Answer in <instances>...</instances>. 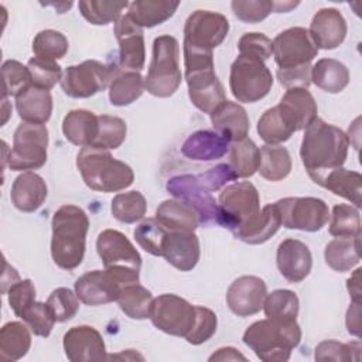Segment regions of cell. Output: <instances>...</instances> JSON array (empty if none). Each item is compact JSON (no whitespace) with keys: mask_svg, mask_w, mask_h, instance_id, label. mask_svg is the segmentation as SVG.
<instances>
[{"mask_svg":"<svg viewBox=\"0 0 362 362\" xmlns=\"http://www.w3.org/2000/svg\"><path fill=\"white\" fill-rule=\"evenodd\" d=\"M324 257L332 270L349 272L361 262V236L332 239L325 246Z\"/></svg>","mask_w":362,"mask_h":362,"instance_id":"cell-35","label":"cell"},{"mask_svg":"<svg viewBox=\"0 0 362 362\" xmlns=\"http://www.w3.org/2000/svg\"><path fill=\"white\" fill-rule=\"evenodd\" d=\"M195 305L175 294H161L153 300L150 320L160 331L185 338L195 324Z\"/></svg>","mask_w":362,"mask_h":362,"instance_id":"cell-11","label":"cell"},{"mask_svg":"<svg viewBox=\"0 0 362 362\" xmlns=\"http://www.w3.org/2000/svg\"><path fill=\"white\" fill-rule=\"evenodd\" d=\"M219 225L232 232L260 211V197L249 181H238L226 185L218 197Z\"/></svg>","mask_w":362,"mask_h":362,"instance_id":"cell-10","label":"cell"},{"mask_svg":"<svg viewBox=\"0 0 362 362\" xmlns=\"http://www.w3.org/2000/svg\"><path fill=\"white\" fill-rule=\"evenodd\" d=\"M311 82L328 93H339L349 83V71L337 59L322 58L311 66Z\"/></svg>","mask_w":362,"mask_h":362,"instance_id":"cell-34","label":"cell"},{"mask_svg":"<svg viewBox=\"0 0 362 362\" xmlns=\"http://www.w3.org/2000/svg\"><path fill=\"white\" fill-rule=\"evenodd\" d=\"M329 233L335 238L361 236V216L358 208L348 204H339L332 208Z\"/></svg>","mask_w":362,"mask_h":362,"instance_id":"cell-45","label":"cell"},{"mask_svg":"<svg viewBox=\"0 0 362 362\" xmlns=\"http://www.w3.org/2000/svg\"><path fill=\"white\" fill-rule=\"evenodd\" d=\"M64 351L71 362H98L107 359L100 332L90 325H76L64 334Z\"/></svg>","mask_w":362,"mask_h":362,"instance_id":"cell-18","label":"cell"},{"mask_svg":"<svg viewBox=\"0 0 362 362\" xmlns=\"http://www.w3.org/2000/svg\"><path fill=\"white\" fill-rule=\"evenodd\" d=\"M229 86L238 102L255 103L270 92L273 76L263 61L239 55L230 65Z\"/></svg>","mask_w":362,"mask_h":362,"instance_id":"cell-8","label":"cell"},{"mask_svg":"<svg viewBox=\"0 0 362 362\" xmlns=\"http://www.w3.org/2000/svg\"><path fill=\"white\" fill-rule=\"evenodd\" d=\"M311 180L322 188L334 192L338 197L348 199L355 208L362 202V175L358 171H351L342 167L308 174Z\"/></svg>","mask_w":362,"mask_h":362,"instance_id":"cell-24","label":"cell"},{"mask_svg":"<svg viewBox=\"0 0 362 362\" xmlns=\"http://www.w3.org/2000/svg\"><path fill=\"white\" fill-rule=\"evenodd\" d=\"M308 34L318 49H334L346 37V21L339 10L334 7L321 8L314 14Z\"/></svg>","mask_w":362,"mask_h":362,"instance_id":"cell-22","label":"cell"},{"mask_svg":"<svg viewBox=\"0 0 362 362\" xmlns=\"http://www.w3.org/2000/svg\"><path fill=\"white\" fill-rule=\"evenodd\" d=\"M185 81L192 105L204 113H214L226 102L225 89L215 74L212 51L184 45Z\"/></svg>","mask_w":362,"mask_h":362,"instance_id":"cell-4","label":"cell"},{"mask_svg":"<svg viewBox=\"0 0 362 362\" xmlns=\"http://www.w3.org/2000/svg\"><path fill=\"white\" fill-rule=\"evenodd\" d=\"M96 250L105 269L126 267L140 272V253L127 239V236L116 229H105L98 235Z\"/></svg>","mask_w":362,"mask_h":362,"instance_id":"cell-17","label":"cell"},{"mask_svg":"<svg viewBox=\"0 0 362 362\" xmlns=\"http://www.w3.org/2000/svg\"><path fill=\"white\" fill-rule=\"evenodd\" d=\"M144 92V79L136 71L119 72L109 85V100L113 106H129Z\"/></svg>","mask_w":362,"mask_h":362,"instance_id":"cell-39","label":"cell"},{"mask_svg":"<svg viewBox=\"0 0 362 362\" xmlns=\"http://www.w3.org/2000/svg\"><path fill=\"white\" fill-rule=\"evenodd\" d=\"M31 329L27 324L10 321L0 329V359L14 362L25 356L31 346Z\"/></svg>","mask_w":362,"mask_h":362,"instance_id":"cell-36","label":"cell"},{"mask_svg":"<svg viewBox=\"0 0 362 362\" xmlns=\"http://www.w3.org/2000/svg\"><path fill=\"white\" fill-rule=\"evenodd\" d=\"M168 230L156 218H147L136 226L133 235L143 250L153 256H161L163 240Z\"/></svg>","mask_w":362,"mask_h":362,"instance_id":"cell-49","label":"cell"},{"mask_svg":"<svg viewBox=\"0 0 362 362\" xmlns=\"http://www.w3.org/2000/svg\"><path fill=\"white\" fill-rule=\"evenodd\" d=\"M99 120V132L92 144V147L103 148V150H115L119 148L127 133L126 122L117 116L100 115L98 116Z\"/></svg>","mask_w":362,"mask_h":362,"instance_id":"cell-46","label":"cell"},{"mask_svg":"<svg viewBox=\"0 0 362 362\" xmlns=\"http://www.w3.org/2000/svg\"><path fill=\"white\" fill-rule=\"evenodd\" d=\"M3 96L17 98L20 93L33 86L31 75L27 66L14 59H7L1 65Z\"/></svg>","mask_w":362,"mask_h":362,"instance_id":"cell-48","label":"cell"},{"mask_svg":"<svg viewBox=\"0 0 362 362\" xmlns=\"http://www.w3.org/2000/svg\"><path fill=\"white\" fill-rule=\"evenodd\" d=\"M18 318H21L28 325L34 335L44 338H47L51 334L54 324L57 322L47 303L40 301H34L28 307H25L20 313Z\"/></svg>","mask_w":362,"mask_h":362,"instance_id":"cell-50","label":"cell"},{"mask_svg":"<svg viewBox=\"0 0 362 362\" xmlns=\"http://www.w3.org/2000/svg\"><path fill=\"white\" fill-rule=\"evenodd\" d=\"M281 226L280 212L276 204L264 205L257 215L233 230V235L245 243L260 245L267 242Z\"/></svg>","mask_w":362,"mask_h":362,"instance_id":"cell-27","label":"cell"},{"mask_svg":"<svg viewBox=\"0 0 362 362\" xmlns=\"http://www.w3.org/2000/svg\"><path fill=\"white\" fill-rule=\"evenodd\" d=\"M180 45L173 35H158L153 41V57L144 78V89L156 98H170L180 88Z\"/></svg>","mask_w":362,"mask_h":362,"instance_id":"cell-6","label":"cell"},{"mask_svg":"<svg viewBox=\"0 0 362 362\" xmlns=\"http://www.w3.org/2000/svg\"><path fill=\"white\" fill-rule=\"evenodd\" d=\"M243 342L264 362H286L301 341V328L294 321L264 318L243 332Z\"/></svg>","mask_w":362,"mask_h":362,"instance_id":"cell-3","label":"cell"},{"mask_svg":"<svg viewBox=\"0 0 362 362\" xmlns=\"http://www.w3.org/2000/svg\"><path fill=\"white\" fill-rule=\"evenodd\" d=\"M27 68L30 71L33 85L47 90L54 88L57 82H61V78L64 75L61 66L55 61L38 57H33L31 59H28Z\"/></svg>","mask_w":362,"mask_h":362,"instance_id":"cell-51","label":"cell"},{"mask_svg":"<svg viewBox=\"0 0 362 362\" xmlns=\"http://www.w3.org/2000/svg\"><path fill=\"white\" fill-rule=\"evenodd\" d=\"M318 48L311 40L308 30L291 27L276 35L273 40V55L279 69H294L311 65Z\"/></svg>","mask_w":362,"mask_h":362,"instance_id":"cell-15","label":"cell"},{"mask_svg":"<svg viewBox=\"0 0 362 362\" xmlns=\"http://www.w3.org/2000/svg\"><path fill=\"white\" fill-rule=\"evenodd\" d=\"M298 1H273V11L274 13H288L291 8L297 7Z\"/></svg>","mask_w":362,"mask_h":362,"instance_id":"cell-63","label":"cell"},{"mask_svg":"<svg viewBox=\"0 0 362 362\" xmlns=\"http://www.w3.org/2000/svg\"><path fill=\"white\" fill-rule=\"evenodd\" d=\"M314 356L317 361H359L361 342L354 341L342 344L335 339L322 341L317 345Z\"/></svg>","mask_w":362,"mask_h":362,"instance_id":"cell-53","label":"cell"},{"mask_svg":"<svg viewBox=\"0 0 362 362\" xmlns=\"http://www.w3.org/2000/svg\"><path fill=\"white\" fill-rule=\"evenodd\" d=\"M156 219L168 232H194L199 225L198 212L180 199L163 201L156 211Z\"/></svg>","mask_w":362,"mask_h":362,"instance_id":"cell-31","label":"cell"},{"mask_svg":"<svg viewBox=\"0 0 362 362\" xmlns=\"http://www.w3.org/2000/svg\"><path fill=\"white\" fill-rule=\"evenodd\" d=\"M228 33L229 21L223 14L195 10L188 16L184 25V45L212 51L223 42Z\"/></svg>","mask_w":362,"mask_h":362,"instance_id":"cell-13","label":"cell"},{"mask_svg":"<svg viewBox=\"0 0 362 362\" xmlns=\"http://www.w3.org/2000/svg\"><path fill=\"white\" fill-rule=\"evenodd\" d=\"M259 174L267 181H281L291 171V157L286 147L264 144L260 148Z\"/></svg>","mask_w":362,"mask_h":362,"instance_id":"cell-37","label":"cell"},{"mask_svg":"<svg viewBox=\"0 0 362 362\" xmlns=\"http://www.w3.org/2000/svg\"><path fill=\"white\" fill-rule=\"evenodd\" d=\"M167 191L180 201L189 204L199 216V223L219 225V208L211 189L202 182L199 175H177L167 181Z\"/></svg>","mask_w":362,"mask_h":362,"instance_id":"cell-14","label":"cell"},{"mask_svg":"<svg viewBox=\"0 0 362 362\" xmlns=\"http://www.w3.org/2000/svg\"><path fill=\"white\" fill-rule=\"evenodd\" d=\"M113 218L123 223H134L144 218L147 211V201L139 191L120 192L113 197L110 204Z\"/></svg>","mask_w":362,"mask_h":362,"instance_id":"cell-42","label":"cell"},{"mask_svg":"<svg viewBox=\"0 0 362 362\" xmlns=\"http://www.w3.org/2000/svg\"><path fill=\"white\" fill-rule=\"evenodd\" d=\"M51 256L54 263L64 270L76 269L85 256L89 219L86 212L76 205H62L52 216Z\"/></svg>","mask_w":362,"mask_h":362,"instance_id":"cell-1","label":"cell"},{"mask_svg":"<svg viewBox=\"0 0 362 362\" xmlns=\"http://www.w3.org/2000/svg\"><path fill=\"white\" fill-rule=\"evenodd\" d=\"M115 35L119 42L120 65L127 71H141L146 61L143 30L124 14L115 23Z\"/></svg>","mask_w":362,"mask_h":362,"instance_id":"cell-20","label":"cell"},{"mask_svg":"<svg viewBox=\"0 0 362 362\" xmlns=\"http://www.w3.org/2000/svg\"><path fill=\"white\" fill-rule=\"evenodd\" d=\"M239 55L266 61L273 54V41L262 33H246L238 42Z\"/></svg>","mask_w":362,"mask_h":362,"instance_id":"cell-56","label":"cell"},{"mask_svg":"<svg viewBox=\"0 0 362 362\" xmlns=\"http://www.w3.org/2000/svg\"><path fill=\"white\" fill-rule=\"evenodd\" d=\"M48 129L45 124L23 122L13 136V147L6 158L11 171H30L41 168L47 161Z\"/></svg>","mask_w":362,"mask_h":362,"instance_id":"cell-7","label":"cell"},{"mask_svg":"<svg viewBox=\"0 0 362 362\" xmlns=\"http://www.w3.org/2000/svg\"><path fill=\"white\" fill-rule=\"evenodd\" d=\"M230 147V140L212 130H198L188 136L181 153L195 161H212L223 157Z\"/></svg>","mask_w":362,"mask_h":362,"instance_id":"cell-28","label":"cell"},{"mask_svg":"<svg viewBox=\"0 0 362 362\" xmlns=\"http://www.w3.org/2000/svg\"><path fill=\"white\" fill-rule=\"evenodd\" d=\"M47 305L49 307L55 321L64 322L76 315L79 310V298L72 290L66 287H59L49 294Z\"/></svg>","mask_w":362,"mask_h":362,"instance_id":"cell-52","label":"cell"},{"mask_svg":"<svg viewBox=\"0 0 362 362\" xmlns=\"http://www.w3.org/2000/svg\"><path fill=\"white\" fill-rule=\"evenodd\" d=\"M116 65L103 64L96 59H86L78 65H71L64 71L61 88L69 98L85 99L105 90L119 74Z\"/></svg>","mask_w":362,"mask_h":362,"instance_id":"cell-9","label":"cell"},{"mask_svg":"<svg viewBox=\"0 0 362 362\" xmlns=\"http://www.w3.org/2000/svg\"><path fill=\"white\" fill-rule=\"evenodd\" d=\"M229 167L235 173L236 178L252 177L260 164V148L250 139L233 141L230 144Z\"/></svg>","mask_w":362,"mask_h":362,"instance_id":"cell-40","label":"cell"},{"mask_svg":"<svg viewBox=\"0 0 362 362\" xmlns=\"http://www.w3.org/2000/svg\"><path fill=\"white\" fill-rule=\"evenodd\" d=\"M267 296L266 283L257 276H240L226 291V304L238 317H249L263 308Z\"/></svg>","mask_w":362,"mask_h":362,"instance_id":"cell-19","label":"cell"},{"mask_svg":"<svg viewBox=\"0 0 362 362\" xmlns=\"http://www.w3.org/2000/svg\"><path fill=\"white\" fill-rule=\"evenodd\" d=\"M279 82L287 88H304L307 89L311 83V65L294 68V69H277Z\"/></svg>","mask_w":362,"mask_h":362,"instance_id":"cell-58","label":"cell"},{"mask_svg":"<svg viewBox=\"0 0 362 362\" xmlns=\"http://www.w3.org/2000/svg\"><path fill=\"white\" fill-rule=\"evenodd\" d=\"M280 212L281 225L287 229L317 232L329 219L327 204L314 197H287L274 202Z\"/></svg>","mask_w":362,"mask_h":362,"instance_id":"cell-12","label":"cell"},{"mask_svg":"<svg viewBox=\"0 0 362 362\" xmlns=\"http://www.w3.org/2000/svg\"><path fill=\"white\" fill-rule=\"evenodd\" d=\"M68 48L66 37L55 30H42L33 40L34 55L44 59H61L68 52Z\"/></svg>","mask_w":362,"mask_h":362,"instance_id":"cell-47","label":"cell"},{"mask_svg":"<svg viewBox=\"0 0 362 362\" xmlns=\"http://www.w3.org/2000/svg\"><path fill=\"white\" fill-rule=\"evenodd\" d=\"M236 18L243 23L255 24L267 18L273 11V1L270 0H233L230 3Z\"/></svg>","mask_w":362,"mask_h":362,"instance_id":"cell-54","label":"cell"},{"mask_svg":"<svg viewBox=\"0 0 362 362\" xmlns=\"http://www.w3.org/2000/svg\"><path fill=\"white\" fill-rule=\"evenodd\" d=\"M76 167L88 188L99 192H117L133 184L130 165L116 160L109 150L82 147L76 156Z\"/></svg>","mask_w":362,"mask_h":362,"instance_id":"cell-5","label":"cell"},{"mask_svg":"<svg viewBox=\"0 0 362 362\" xmlns=\"http://www.w3.org/2000/svg\"><path fill=\"white\" fill-rule=\"evenodd\" d=\"M199 239L194 232H167L161 257L181 272L192 270L199 260Z\"/></svg>","mask_w":362,"mask_h":362,"instance_id":"cell-23","label":"cell"},{"mask_svg":"<svg viewBox=\"0 0 362 362\" xmlns=\"http://www.w3.org/2000/svg\"><path fill=\"white\" fill-rule=\"evenodd\" d=\"M277 106L294 132L305 129L317 119V103L304 88L287 89Z\"/></svg>","mask_w":362,"mask_h":362,"instance_id":"cell-25","label":"cell"},{"mask_svg":"<svg viewBox=\"0 0 362 362\" xmlns=\"http://www.w3.org/2000/svg\"><path fill=\"white\" fill-rule=\"evenodd\" d=\"M359 273H361V269H356V270L354 272V274L346 280V287H348L349 296H351V298H352L354 303H359V298H361Z\"/></svg>","mask_w":362,"mask_h":362,"instance_id":"cell-61","label":"cell"},{"mask_svg":"<svg viewBox=\"0 0 362 362\" xmlns=\"http://www.w3.org/2000/svg\"><path fill=\"white\" fill-rule=\"evenodd\" d=\"M209 361H246V356L232 346H225L219 348L215 354H212L209 356Z\"/></svg>","mask_w":362,"mask_h":362,"instance_id":"cell-60","label":"cell"},{"mask_svg":"<svg viewBox=\"0 0 362 362\" xmlns=\"http://www.w3.org/2000/svg\"><path fill=\"white\" fill-rule=\"evenodd\" d=\"M209 116L215 132L228 137L230 143L247 137L250 123L245 107L239 103L226 100Z\"/></svg>","mask_w":362,"mask_h":362,"instance_id":"cell-29","label":"cell"},{"mask_svg":"<svg viewBox=\"0 0 362 362\" xmlns=\"http://www.w3.org/2000/svg\"><path fill=\"white\" fill-rule=\"evenodd\" d=\"M20 277H18V273L16 272V269H13L11 266H8V263L4 260V273H3V279H1V293H7V290L16 283L18 281Z\"/></svg>","mask_w":362,"mask_h":362,"instance_id":"cell-62","label":"cell"},{"mask_svg":"<svg viewBox=\"0 0 362 362\" xmlns=\"http://www.w3.org/2000/svg\"><path fill=\"white\" fill-rule=\"evenodd\" d=\"M48 188L44 178L33 171L20 174L11 185L10 199L21 212H35L47 199Z\"/></svg>","mask_w":362,"mask_h":362,"instance_id":"cell-26","label":"cell"},{"mask_svg":"<svg viewBox=\"0 0 362 362\" xmlns=\"http://www.w3.org/2000/svg\"><path fill=\"white\" fill-rule=\"evenodd\" d=\"M180 1L168 0H136L129 3L127 16L140 27L151 28L163 24L174 16Z\"/></svg>","mask_w":362,"mask_h":362,"instance_id":"cell-33","label":"cell"},{"mask_svg":"<svg viewBox=\"0 0 362 362\" xmlns=\"http://www.w3.org/2000/svg\"><path fill=\"white\" fill-rule=\"evenodd\" d=\"M195 310H197L195 324L189 331V334L185 337V339L192 345H201L215 334L218 327V318H216V314L206 307L195 305Z\"/></svg>","mask_w":362,"mask_h":362,"instance_id":"cell-55","label":"cell"},{"mask_svg":"<svg viewBox=\"0 0 362 362\" xmlns=\"http://www.w3.org/2000/svg\"><path fill=\"white\" fill-rule=\"evenodd\" d=\"M1 113H3L1 124H4V123L7 122V119H8V115L11 113V106L8 105L7 98H4V96H3V99H1Z\"/></svg>","mask_w":362,"mask_h":362,"instance_id":"cell-64","label":"cell"},{"mask_svg":"<svg viewBox=\"0 0 362 362\" xmlns=\"http://www.w3.org/2000/svg\"><path fill=\"white\" fill-rule=\"evenodd\" d=\"M99 132L98 116L85 109H75L66 113L62 120V133L65 139L79 147L92 146Z\"/></svg>","mask_w":362,"mask_h":362,"instance_id":"cell-32","label":"cell"},{"mask_svg":"<svg viewBox=\"0 0 362 362\" xmlns=\"http://www.w3.org/2000/svg\"><path fill=\"white\" fill-rule=\"evenodd\" d=\"M82 17L95 25H106L117 21L122 11L129 7L127 1H105V0H81L78 3Z\"/></svg>","mask_w":362,"mask_h":362,"instance_id":"cell-44","label":"cell"},{"mask_svg":"<svg viewBox=\"0 0 362 362\" xmlns=\"http://www.w3.org/2000/svg\"><path fill=\"white\" fill-rule=\"evenodd\" d=\"M8 304L14 314L18 317L20 313L35 301V287L30 279L16 281L8 290Z\"/></svg>","mask_w":362,"mask_h":362,"instance_id":"cell-57","label":"cell"},{"mask_svg":"<svg viewBox=\"0 0 362 362\" xmlns=\"http://www.w3.org/2000/svg\"><path fill=\"white\" fill-rule=\"evenodd\" d=\"M16 109L23 122L45 124L52 113L51 92L33 85L16 98Z\"/></svg>","mask_w":362,"mask_h":362,"instance_id":"cell-30","label":"cell"},{"mask_svg":"<svg viewBox=\"0 0 362 362\" xmlns=\"http://www.w3.org/2000/svg\"><path fill=\"white\" fill-rule=\"evenodd\" d=\"M298 297L294 291L279 288L266 296L263 310L267 318L294 321L298 315Z\"/></svg>","mask_w":362,"mask_h":362,"instance_id":"cell-43","label":"cell"},{"mask_svg":"<svg viewBox=\"0 0 362 362\" xmlns=\"http://www.w3.org/2000/svg\"><path fill=\"white\" fill-rule=\"evenodd\" d=\"M359 315H361V307L359 303L351 304L346 313V329L349 334L359 337L361 335V324H359Z\"/></svg>","mask_w":362,"mask_h":362,"instance_id":"cell-59","label":"cell"},{"mask_svg":"<svg viewBox=\"0 0 362 362\" xmlns=\"http://www.w3.org/2000/svg\"><path fill=\"white\" fill-rule=\"evenodd\" d=\"M127 283L110 269L92 270L75 281V293L86 305H103L116 301Z\"/></svg>","mask_w":362,"mask_h":362,"instance_id":"cell-16","label":"cell"},{"mask_svg":"<svg viewBox=\"0 0 362 362\" xmlns=\"http://www.w3.org/2000/svg\"><path fill=\"white\" fill-rule=\"evenodd\" d=\"M349 139L339 127L315 119L304 129L300 157L308 174L342 167L346 160Z\"/></svg>","mask_w":362,"mask_h":362,"instance_id":"cell-2","label":"cell"},{"mask_svg":"<svg viewBox=\"0 0 362 362\" xmlns=\"http://www.w3.org/2000/svg\"><path fill=\"white\" fill-rule=\"evenodd\" d=\"M276 263L280 274L290 283L303 281L311 272L313 256L305 243L298 239H284L276 255Z\"/></svg>","mask_w":362,"mask_h":362,"instance_id":"cell-21","label":"cell"},{"mask_svg":"<svg viewBox=\"0 0 362 362\" xmlns=\"http://www.w3.org/2000/svg\"><path fill=\"white\" fill-rule=\"evenodd\" d=\"M257 133L266 144H280L287 141L294 130L279 106H273L260 116L257 122Z\"/></svg>","mask_w":362,"mask_h":362,"instance_id":"cell-41","label":"cell"},{"mask_svg":"<svg viewBox=\"0 0 362 362\" xmlns=\"http://www.w3.org/2000/svg\"><path fill=\"white\" fill-rule=\"evenodd\" d=\"M153 300L150 290L139 283L124 286L116 298L120 310L133 320L150 318Z\"/></svg>","mask_w":362,"mask_h":362,"instance_id":"cell-38","label":"cell"}]
</instances>
